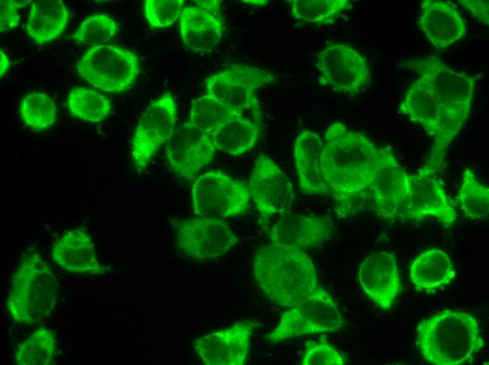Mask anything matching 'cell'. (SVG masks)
I'll list each match as a JSON object with an SVG mask.
<instances>
[{"instance_id":"1","label":"cell","mask_w":489,"mask_h":365,"mask_svg":"<svg viewBox=\"0 0 489 365\" xmlns=\"http://www.w3.org/2000/svg\"><path fill=\"white\" fill-rule=\"evenodd\" d=\"M379 157V147L363 133L341 122L328 126L321 154L322 169L339 215L358 211L370 197L368 189Z\"/></svg>"},{"instance_id":"2","label":"cell","mask_w":489,"mask_h":365,"mask_svg":"<svg viewBox=\"0 0 489 365\" xmlns=\"http://www.w3.org/2000/svg\"><path fill=\"white\" fill-rule=\"evenodd\" d=\"M254 279L265 296L292 307L318 288L315 267L301 249L270 244L259 248L253 263Z\"/></svg>"},{"instance_id":"3","label":"cell","mask_w":489,"mask_h":365,"mask_svg":"<svg viewBox=\"0 0 489 365\" xmlns=\"http://www.w3.org/2000/svg\"><path fill=\"white\" fill-rule=\"evenodd\" d=\"M416 345L429 364L463 365L474 360L485 341L479 322L473 314L445 310L418 323Z\"/></svg>"},{"instance_id":"4","label":"cell","mask_w":489,"mask_h":365,"mask_svg":"<svg viewBox=\"0 0 489 365\" xmlns=\"http://www.w3.org/2000/svg\"><path fill=\"white\" fill-rule=\"evenodd\" d=\"M402 67L415 72L431 91L450 146L470 114L479 77L455 69L436 55L409 58Z\"/></svg>"},{"instance_id":"5","label":"cell","mask_w":489,"mask_h":365,"mask_svg":"<svg viewBox=\"0 0 489 365\" xmlns=\"http://www.w3.org/2000/svg\"><path fill=\"white\" fill-rule=\"evenodd\" d=\"M59 283L37 253L26 254L11 277L6 310L15 323L34 326L53 314Z\"/></svg>"},{"instance_id":"6","label":"cell","mask_w":489,"mask_h":365,"mask_svg":"<svg viewBox=\"0 0 489 365\" xmlns=\"http://www.w3.org/2000/svg\"><path fill=\"white\" fill-rule=\"evenodd\" d=\"M80 79L105 92L119 93L129 89L140 73L137 56L115 45L91 47L79 60Z\"/></svg>"},{"instance_id":"7","label":"cell","mask_w":489,"mask_h":365,"mask_svg":"<svg viewBox=\"0 0 489 365\" xmlns=\"http://www.w3.org/2000/svg\"><path fill=\"white\" fill-rule=\"evenodd\" d=\"M346 324L331 294L318 286L312 295L284 312L266 338L279 343L305 335L335 332Z\"/></svg>"},{"instance_id":"8","label":"cell","mask_w":489,"mask_h":365,"mask_svg":"<svg viewBox=\"0 0 489 365\" xmlns=\"http://www.w3.org/2000/svg\"><path fill=\"white\" fill-rule=\"evenodd\" d=\"M275 82L274 75L268 70L235 64L210 77L205 91L231 110L241 114L245 110L252 112L259 121L261 108L256 91Z\"/></svg>"},{"instance_id":"9","label":"cell","mask_w":489,"mask_h":365,"mask_svg":"<svg viewBox=\"0 0 489 365\" xmlns=\"http://www.w3.org/2000/svg\"><path fill=\"white\" fill-rule=\"evenodd\" d=\"M191 197L197 215L221 219L244 213L250 201L248 186L221 171H211L198 177Z\"/></svg>"},{"instance_id":"10","label":"cell","mask_w":489,"mask_h":365,"mask_svg":"<svg viewBox=\"0 0 489 365\" xmlns=\"http://www.w3.org/2000/svg\"><path fill=\"white\" fill-rule=\"evenodd\" d=\"M178 116L174 95L167 92L152 102L141 114L131 142V153L138 172L144 171L175 130Z\"/></svg>"},{"instance_id":"11","label":"cell","mask_w":489,"mask_h":365,"mask_svg":"<svg viewBox=\"0 0 489 365\" xmlns=\"http://www.w3.org/2000/svg\"><path fill=\"white\" fill-rule=\"evenodd\" d=\"M320 83L333 91L355 95L367 88L372 74L366 58L353 46L333 43L316 55Z\"/></svg>"},{"instance_id":"12","label":"cell","mask_w":489,"mask_h":365,"mask_svg":"<svg viewBox=\"0 0 489 365\" xmlns=\"http://www.w3.org/2000/svg\"><path fill=\"white\" fill-rule=\"evenodd\" d=\"M399 111L422 126L433 139V143L422 169L436 175L444 166L447 150L445 130L438 104L429 87L417 78L407 89Z\"/></svg>"},{"instance_id":"13","label":"cell","mask_w":489,"mask_h":365,"mask_svg":"<svg viewBox=\"0 0 489 365\" xmlns=\"http://www.w3.org/2000/svg\"><path fill=\"white\" fill-rule=\"evenodd\" d=\"M176 245L185 256L193 260L219 257L238 241V238L223 219L193 217L176 226Z\"/></svg>"},{"instance_id":"14","label":"cell","mask_w":489,"mask_h":365,"mask_svg":"<svg viewBox=\"0 0 489 365\" xmlns=\"http://www.w3.org/2000/svg\"><path fill=\"white\" fill-rule=\"evenodd\" d=\"M408 176L393 149L379 147V157L368 194L375 213L384 220L400 219L408 194Z\"/></svg>"},{"instance_id":"15","label":"cell","mask_w":489,"mask_h":365,"mask_svg":"<svg viewBox=\"0 0 489 365\" xmlns=\"http://www.w3.org/2000/svg\"><path fill=\"white\" fill-rule=\"evenodd\" d=\"M247 186L250 197L264 221L289 209L294 202L289 179L267 156L261 154L255 161Z\"/></svg>"},{"instance_id":"16","label":"cell","mask_w":489,"mask_h":365,"mask_svg":"<svg viewBox=\"0 0 489 365\" xmlns=\"http://www.w3.org/2000/svg\"><path fill=\"white\" fill-rule=\"evenodd\" d=\"M409 189L400 219L421 220L429 218L452 226L457 213L436 175L422 168L408 176Z\"/></svg>"},{"instance_id":"17","label":"cell","mask_w":489,"mask_h":365,"mask_svg":"<svg viewBox=\"0 0 489 365\" xmlns=\"http://www.w3.org/2000/svg\"><path fill=\"white\" fill-rule=\"evenodd\" d=\"M216 150L211 134L187 121L175 128L167 143L166 155L177 176L192 180L212 161Z\"/></svg>"},{"instance_id":"18","label":"cell","mask_w":489,"mask_h":365,"mask_svg":"<svg viewBox=\"0 0 489 365\" xmlns=\"http://www.w3.org/2000/svg\"><path fill=\"white\" fill-rule=\"evenodd\" d=\"M256 326L254 321H239L200 337L195 342V350L204 364H244Z\"/></svg>"},{"instance_id":"19","label":"cell","mask_w":489,"mask_h":365,"mask_svg":"<svg viewBox=\"0 0 489 365\" xmlns=\"http://www.w3.org/2000/svg\"><path fill=\"white\" fill-rule=\"evenodd\" d=\"M196 6L183 8L180 34L185 46L192 51L206 53L217 46L224 32L221 12V1H196Z\"/></svg>"},{"instance_id":"20","label":"cell","mask_w":489,"mask_h":365,"mask_svg":"<svg viewBox=\"0 0 489 365\" xmlns=\"http://www.w3.org/2000/svg\"><path fill=\"white\" fill-rule=\"evenodd\" d=\"M358 279L365 294L384 310L391 309L400 293L401 281L395 256L387 251L370 254L361 263Z\"/></svg>"},{"instance_id":"21","label":"cell","mask_w":489,"mask_h":365,"mask_svg":"<svg viewBox=\"0 0 489 365\" xmlns=\"http://www.w3.org/2000/svg\"><path fill=\"white\" fill-rule=\"evenodd\" d=\"M332 220L325 216L285 214L268 232L270 243L299 249L320 246L332 237Z\"/></svg>"},{"instance_id":"22","label":"cell","mask_w":489,"mask_h":365,"mask_svg":"<svg viewBox=\"0 0 489 365\" xmlns=\"http://www.w3.org/2000/svg\"><path fill=\"white\" fill-rule=\"evenodd\" d=\"M419 27L438 51H443L463 39L467 26L457 6L452 2L426 0L422 2Z\"/></svg>"},{"instance_id":"23","label":"cell","mask_w":489,"mask_h":365,"mask_svg":"<svg viewBox=\"0 0 489 365\" xmlns=\"http://www.w3.org/2000/svg\"><path fill=\"white\" fill-rule=\"evenodd\" d=\"M51 257L65 271L77 274H102L92 239L82 229L67 231L53 245Z\"/></svg>"},{"instance_id":"24","label":"cell","mask_w":489,"mask_h":365,"mask_svg":"<svg viewBox=\"0 0 489 365\" xmlns=\"http://www.w3.org/2000/svg\"><path fill=\"white\" fill-rule=\"evenodd\" d=\"M322 147L323 142L320 135L310 130H304L295 140V166L299 187L306 194L330 193L322 169Z\"/></svg>"},{"instance_id":"25","label":"cell","mask_w":489,"mask_h":365,"mask_svg":"<svg viewBox=\"0 0 489 365\" xmlns=\"http://www.w3.org/2000/svg\"><path fill=\"white\" fill-rule=\"evenodd\" d=\"M455 268L448 254L440 248H429L412 262L409 277L416 291L431 292L444 288L455 279Z\"/></svg>"},{"instance_id":"26","label":"cell","mask_w":489,"mask_h":365,"mask_svg":"<svg viewBox=\"0 0 489 365\" xmlns=\"http://www.w3.org/2000/svg\"><path fill=\"white\" fill-rule=\"evenodd\" d=\"M69 18V11L60 0H37L32 2L26 31L37 44H46L60 35Z\"/></svg>"},{"instance_id":"27","label":"cell","mask_w":489,"mask_h":365,"mask_svg":"<svg viewBox=\"0 0 489 365\" xmlns=\"http://www.w3.org/2000/svg\"><path fill=\"white\" fill-rule=\"evenodd\" d=\"M259 134L257 121L236 113L227 118L211 135L216 150L239 156L256 145Z\"/></svg>"},{"instance_id":"28","label":"cell","mask_w":489,"mask_h":365,"mask_svg":"<svg viewBox=\"0 0 489 365\" xmlns=\"http://www.w3.org/2000/svg\"><path fill=\"white\" fill-rule=\"evenodd\" d=\"M56 348L55 333L46 327H41L18 345L14 354L15 362L18 365L53 364Z\"/></svg>"},{"instance_id":"29","label":"cell","mask_w":489,"mask_h":365,"mask_svg":"<svg viewBox=\"0 0 489 365\" xmlns=\"http://www.w3.org/2000/svg\"><path fill=\"white\" fill-rule=\"evenodd\" d=\"M289 4L294 19L318 25L331 24L352 8L349 0H292Z\"/></svg>"},{"instance_id":"30","label":"cell","mask_w":489,"mask_h":365,"mask_svg":"<svg viewBox=\"0 0 489 365\" xmlns=\"http://www.w3.org/2000/svg\"><path fill=\"white\" fill-rule=\"evenodd\" d=\"M67 105L72 117L91 123H98L111 112L112 104L105 95L83 87L72 88Z\"/></svg>"},{"instance_id":"31","label":"cell","mask_w":489,"mask_h":365,"mask_svg":"<svg viewBox=\"0 0 489 365\" xmlns=\"http://www.w3.org/2000/svg\"><path fill=\"white\" fill-rule=\"evenodd\" d=\"M459 201L466 217L483 220L489 215V189L481 184L470 168L462 173Z\"/></svg>"},{"instance_id":"32","label":"cell","mask_w":489,"mask_h":365,"mask_svg":"<svg viewBox=\"0 0 489 365\" xmlns=\"http://www.w3.org/2000/svg\"><path fill=\"white\" fill-rule=\"evenodd\" d=\"M20 112L24 124L36 131L53 126L58 119L55 101L43 93L33 92L20 102Z\"/></svg>"},{"instance_id":"33","label":"cell","mask_w":489,"mask_h":365,"mask_svg":"<svg viewBox=\"0 0 489 365\" xmlns=\"http://www.w3.org/2000/svg\"><path fill=\"white\" fill-rule=\"evenodd\" d=\"M236 113L239 112L227 108L205 93L193 100L189 122L200 131L211 134L227 118Z\"/></svg>"},{"instance_id":"34","label":"cell","mask_w":489,"mask_h":365,"mask_svg":"<svg viewBox=\"0 0 489 365\" xmlns=\"http://www.w3.org/2000/svg\"><path fill=\"white\" fill-rule=\"evenodd\" d=\"M118 30L114 20L102 14L88 17L79 25L72 38L91 47L104 45L110 41Z\"/></svg>"},{"instance_id":"35","label":"cell","mask_w":489,"mask_h":365,"mask_svg":"<svg viewBox=\"0 0 489 365\" xmlns=\"http://www.w3.org/2000/svg\"><path fill=\"white\" fill-rule=\"evenodd\" d=\"M183 0H146L144 15L154 28H164L174 24L181 15Z\"/></svg>"},{"instance_id":"36","label":"cell","mask_w":489,"mask_h":365,"mask_svg":"<svg viewBox=\"0 0 489 365\" xmlns=\"http://www.w3.org/2000/svg\"><path fill=\"white\" fill-rule=\"evenodd\" d=\"M344 355L324 340H310L305 343L301 365H344Z\"/></svg>"},{"instance_id":"37","label":"cell","mask_w":489,"mask_h":365,"mask_svg":"<svg viewBox=\"0 0 489 365\" xmlns=\"http://www.w3.org/2000/svg\"><path fill=\"white\" fill-rule=\"evenodd\" d=\"M13 0L0 1V32L1 33L15 28L19 25L20 15Z\"/></svg>"},{"instance_id":"38","label":"cell","mask_w":489,"mask_h":365,"mask_svg":"<svg viewBox=\"0 0 489 365\" xmlns=\"http://www.w3.org/2000/svg\"><path fill=\"white\" fill-rule=\"evenodd\" d=\"M457 2L482 25H489L488 0H459Z\"/></svg>"},{"instance_id":"39","label":"cell","mask_w":489,"mask_h":365,"mask_svg":"<svg viewBox=\"0 0 489 365\" xmlns=\"http://www.w3.org/2000/svg\"><path fill=\"white\" fill-rule=\"evenodd\" d=\"M11 62L8 56L1 49L0 50V76L1 78L6 74V72L10 69Z\"/></svg>"},{"instance_id":"40","label":"cell","mask_w":489,"mask_h":365,"mask_svg":"<svg viewBox=\"0 0 489 365\" xmlns=\"http://www.w3.org/2000/svg\"><path fill=\"white\" fill-rule=\"evenodd\" d=\"M13 2L14 4L16 6L17 8H20L24 6H27L30 2H32L31 0H23V1H16V0H13Z\"/></svg>"},{"instance_id":"41","label":"cell","mask_w":489,"mask_h":365,"mask_svg":"<svg viewBox=\"0 0 489 365\" xmlns=\"http://www.w3.org/2000/svg\"><path fill=\"white\" fill-rule=\"evenodd\" d=\"M242 2H246L247 4H254V5H264L268 4L269 1H242Z\"/></svg>"}]
</instances>
